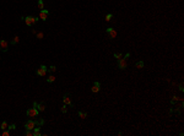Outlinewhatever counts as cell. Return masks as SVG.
I'll return each instance as SVG.
<instances>
[{
    "instance_id": "1",
    "label": "cell",
    "mask_w": 184,
    "mask_h": 136,
    "mask_svg": "<svg viewBox=\"0 0 184 136\" xmlns=\"http://www.w3.org/2000/svg\"><path fill=\"white\" fill-rule=\"evenodd\" d=\"M23 20H25V22H26L27 26H32V25H34L37 21L39 20V17H36V16H27V17L23 18Z\"/></svg>"
},
{
    "instance_id": "27",
    "label": "cell",
    "mask_w": 184,
    "mask_h": 136,
    "mask_svg": "<svg viewBox=\"0 0 184 136\" xmlns=\"http://www.w3.org/2000/svg\"><path fill=\"white\" fill-rule=\"evenodd\" d=\"M37 37H38V38H39V39H42V38H43V37H44V34H43V33H42V32H39V33H38V34H37Z\"/></svg>"
},
{
    "instance_id": "28",
    "label": "cell",
    "mask_w": 184,
    "mask_h": 136,
    "mask_svg": "<svg viewBox=\"0 0 184 136\" xmlns=\"http://www.w3.org/2000/svg\"><path fill=\"white\" fill-rule=\"evenodd\" d=\"M179 91H184V85H183V82L179 83Z\"/></svg>"
},
{
    "instance_id": "13",
    "label": "cell",
    "mask_w": 184,
    "mask_h": 136,
    "mask_svg": "<svg viewBox=\"0 0 184 136\" xmlns=\"http://www.w3.org/2000/svg\"><path fill=\"white\" fill-rule=\"evenodd\" d=\"M9 128V123L8 121H3L1 124H0V129H1V130H6Z\"/></svg>"
},
{
    "instance_id": "29",
    "label": "cell",
    "mask_w": 184,
    "mask_h": 136,
    "mask_svg": "<svg viewBox=\"0 0 184 136\" xmlns=\"http://www.w3.org/2000/svg\"><path fill=\"white\" fill-rule=\"evenodd\" d=\"M8 129H12V130H14V129H16V125H15V124H11V125H9Z\"/></svg>"
},
{
    "instance_id": "20",
    "label": "cell",
    "mask_w": 184,
    "mask_h": 136,
    "mask_svg": "<svg viewBox=\"0 0 184 136\" xmlns=\"http://www.w3.org/2000/svg\"><path fill=\"white\" fill-rule=\"evenodd\" d=\"M36 123H37V126H41V125L44 124V120H43V119H37Z\"/></svg>"
},
{
    "instance_id": "6",
    "label": "cell",
    "mask_w": 184,
    "mask_h": 136,
    "mask_svg": "<svg viewBox=\"0 0 184 136\" xmlns=\"http://www.w3.org/2000/svg\"><path fill=\"white\" fill-rule=\"evenodd\" d=\"M48 17H49V11L48 10H41V12H39V18L42 21H47L48 20Z\"/></svg>"
},
{
    "instance_id": "5",
    "label": "cell",
    "mask_w": 184,
    "mask_h": 136,
    "mask_svg": "<svg viewBox=\"0 0 184 136\" xmlns=\"http://www.w3.org/2000/svg\"><path fill=\"white\" fill-rule=\"evenodd\" d=\"M47 71H48V68L46 65H41L39 69L37 70V75L38 76H46L47 75Z\"/></svg>"
},
{
    "instance_id": "17",
    "label": "cell",
    "mask_w": 184,
    "mask_h": 136,
    "mask_svg": "<svg viewBox=\"0 0 184 136\" xmlns=\"http://www.w3.org/2000/svg\"><path fill=\"white\" fill-rule=\"evenodd\" d=\"M79 116L81 119H86L87 118V113L86 112H79Z\"/></svg>"
},
{
    "instance_id": "15",
    "label": "cell",
    "mask_w": 184,
    "mask_h": 136,
    "mask_svg": "<svg viewBox=\"0 0 184 136\" xmlns=\"http://www.w3.org/2000/svg\"><path fill=\"white\" fill-rule=\"evenodd\" d=\"M55 81V77L53 76V75H49L48 77H47V82L48 83H52V82H54Z\"/></svg>"
},
{
    "instance_id": "24",
    "label": "cell",
    "mask_w": 184,
    "mask_h": 136,
    "mask_svg": "<svg viewBox=\"0 0 184 136\" xmlns=\"http://www.w3.org/2000/svg\"><path fill=\"white\" fill-rule=\"evenodd\" d=\"M25 135H26V136H33V132H32V130H26Z\"/></svg>"
},
{
    "instance_id": "16",
    "label": "cell",
    "mask_w": 184,
    "mask_h": 136,
    "mask_svg": "<svg viewBox=\"0 0 184 136\" xmlns=\"http://www.w3.org/2000/svg\"><path fill=\"white\" fill-rule=\"evenodd\" d=\"M180 99H182V98H179V97H177V96H174V97H173V98L171 99V104H176V103H177L178 101H180Z\"/></svg>"
},
{
    "instance_id": "11",
    "label": "cell",
    "mask_w": 184,
    "mask_h": 136,
    "mask_svg": "<svg viewBox=\"0 0 184 136\" xmlns=\"http://www.w3.org/2000/svg\"><path fill=\"white\" fill-rule=\"evenodd\" d=\"M63 102H64V104H66V106H72V102H71V98H70L69 94H64Z\"/></svg>"
},
{
    "instance_id": "25",
    "label": "cell",
    "mask_w": 184,
    "mask_h": 136,
    "mask_svg": "<svg viewBox=\"0 0 184 136\" xmlns=\"http://www.w3.org/2000/svg\"><path fill=\"white\" fill-rule=\"evenodd\" d=\"M9 135H10V131H8V129L3 130V136H9Z\"/></svg>"
},
{
    "instance_id": "8",
    "label": "cell",
    "mask_w": 184,
    "mask_h": 136,
    "mask_svg": "<svg viewBox=\"0 0 184 136\" xmlns=\"http://www.w3.org/2000/svg\"><path fill=\"white\" fill-rule=\"evenodd\" d=\"M106 32H107V34H108L110 38H115V37H117V31H115L114 28H112V27H108V28L106 30Z\"/></svg>"
},
{
    "instance_id": "23",
    "label": "cell",
    "mask_w": 184,
    "mask_h": 136,
    "mask_svg": "<svg viewBox=\"0 0 184 136\" xmlns=\"http://www.w3.org/2000/svg\"><path fill=\"white\" fill-rule=\"evenodd\" d=\"M60 110H61V113H66V110H68V106H66V104H64V106L61 107V109H60Z\"/></svg>"
},
{
    "instance_id": "22",
    "label": "cell",
    "mask_w": 184,
    "mask_h": 136,
    "mask_svg": "<svg viewBox=\"0 0 184 136\" xmlns=\"http://www.w3.org/2000/svg\"><path fill=\"white\" fill-rule=\"evenodd\" d=\"M114 58H117V59L119 60V59L123 58V55H122V53H114Z\"/></svg>"
},
{
    "instance_id": "18",
    "label": "cell",
    "mask_w": 184,
    "mask_h": 136,
    "mask_svg": "<svg viewBox=\"0 0 184 136\" xmlns=\"http://www.w3.org/2000/svg\"><path fill=\"white\" fill-rule=\"evenodd\" d=\"M38 8H39V10H43V9H44V3H43V0H38Z\"/></svg>"
},
{
    "instance_id": "19",
    "label": "cell",
    "mask_w": 184,
    "mask_h": 136,
    "mask_svg": "<svg viewBox=\"0 0 184 136\" xmlns=\"http://www.w3.org/2000/svg\"><path fill=\"white\" fill-rule=\"evenodd\" d=\"M135 66H136L138 69H142V68H144V61H138V63L135 64Z\"/></svg>"
},
{
    "instance_id": "12",
    "label": "cell",
    "mask_w": 184,
    "mask_h": 136,
    "mask_svg": "<svg viewBox=\"0 0 184 136\" xmlns=\"http://www.w3.org/2000/svg\"><path fill=\"white\" fill-rule=\"evenodd\" d=\"M32 132H33V136H39V135H41V128H39V126H36V128L32 130Z\"/></svg>"
},
{
    "instance_id": "14",
    "label": "cell",
    "mask_w": 184,
    "mask_h": 136,
    "mask_svg": "<svg viewBox=\"0 0 184 136\" xmlns=\"http://www.w3.org/2000/svg\"><path fill=\"white\" fill-rule=\"evenodd\" d=\"M18 42H20V37H18V36H15V37H14V39L10 42V44H17Z\"/></svg>"
},
{
    "instance_id": "3",
    "label": "cell",
    "mask_w": 184,
    "mask_h": 136,
    "mask_svg": "<svg viewBox=\"0 0 184 136\" xmlns=\"http://www.w3.org/2000/svg\"><path fill=\"white\" fill-rule=\"evenodd\" d=\"M8 49H9V42L5 39H0V50L5 53L8 52Z\"/></svg>"
},
{
    "instance_id": "21",
    "label": "cell",
    "mask_w": 184,
    "mask_h": 136,
    "mask_svg": "<svg viewBox=\"0 0 184 136\" xmlns=\"http://www.w3.org/2000/svg\"><path fill=\"white\" fill-rule=\"evenodd\" d=\"M112 17H113V15H112V14H107L104 18H106V21H107V22H109V21H110V18H112Z\"/></svg>"
},
{
    "instance_id": "30",
    "label": "cell",
    "mask_w": 184,
    "mask_h": 136,
    "mask_svg": "<svg viewBox=\"0 0 184 136\" xmlns=\"http://www.w3.org/2000/svg\"><path fill=\"white\" fill-rule=\"evenodd\" d=\"M129 56H130V53H126V54L124 55V59H128V58H129Z\"/></svg>"
},
{
    "instance_id": "26",
    "label": "cell",
    "mask_w": 184,
    "mask_h": 136,
    "mask_svg": "<svg viewBox=\"0 0 184 136\" xmlns=\"http://www.w3.org/2000/svg\"><path fill=\"white\" fill-rule=\"evenodd\" d=\"M48 70H49V71H50V72H54V71H55V70H57V68H55V66H54V65H52V66H50V68H49V69H48Z\"/></svg>"
},
{
    "instance_id": "2",
    "label": "cell",
    "mask_w": 184,
    "mask_h": 136,
    "mask_svg": "<svg viewBox=\"0 0 184 136\" xmlns=\"http://www.w3.org/2000/svg\"><path fill=\"white\" fill-rule=\"evenodd\" d=\"M26 114H27L28 118H37V116H38V114H39V110L33 107V108H30V109L26 112Z\"/></svg>"
},
{
    "instance_id": "4",
    "label": "cell",
    "mask_w": 184,
    "mask_h": 136,
    "mask_svg": "<svg viewBox=\"0 0 184 136\" xmlns=\"http://www.w3.org/2000/svg\"><path fill=\"white\" fill-rule=\"evenodd\" d=\"M36 126H37L36 120H28V121L25 124V129H26V130H33Z\"/></svg>"
},
{
    "instance_id": "9",
    "label": "cell",
    "mask_w": 184,
    "mask_h": 136,
    "mask_svg": "<svg viewBox=\"0 0 184 136\" xmlns=\"http://www.w3.org/2000/svg\"><path fill=\"white\" fill-rule=\"evenodd\" d=\"M33 107L37 108L39 112H44V110H46V104H44V103H37V102H33Z\"/></svg>"
},
{
    "instance_id": "7",
    "label": "cell",
    "mask_w": 184,
    "mask_h": 136,
    "mask_svg": "<svg viewBox=\"0 0 184 136\" xmlns=\"http://www.w3.org/2000/svg\"><path fill=\"white\" fill-rule=\"evenodd\" d=\"M118 68L122 69V70H125L128 68V63H126V59H124V58H122V59L118 60Z\"/></svg>"
},
{
    "instance_id": "10",
    "label": "cell",
    "mask_w": 184,
    "mask_h": 136,
    "mask_svg": "<svg viewBox=\"0 0 184 136\" xmlns=\"http://www.w3.org/2000/svg\"><path fill=\"white\" fill-rule=\"evenodd\" d=\"M100 90H101V83H100L98 81H96V82L93 83V86H92L91 91L93 92V93H97V92H100Z\"/></svg>"
}]
</instances>
